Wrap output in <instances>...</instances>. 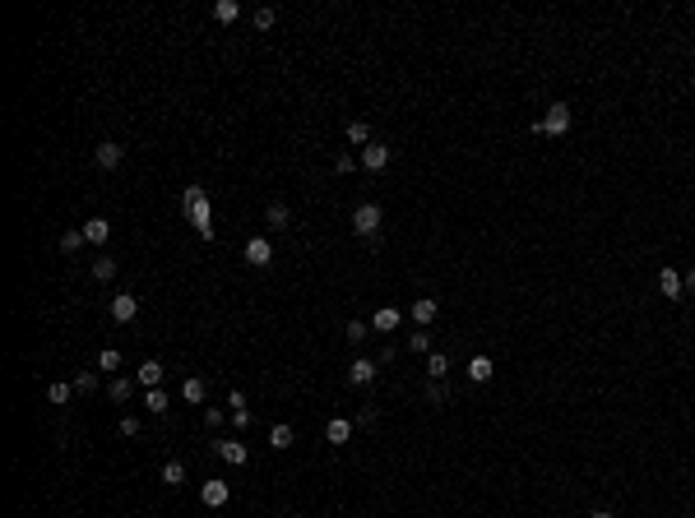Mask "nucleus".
<instances>
[{
    "label": "nucleus",
    "instance_id": "37",
    "mask_svg": "<svg viewBox=\"0 0 695 518\" xmlns=\"http://www.w3.org/2000/svg\"><path fill=\"white\" fill-rule=\"evenodd\" d=\"M334 171H339V176L357 171V157H353V153H339V157H334Z\"/></svg>",
    "mask_w": 695,
    "mask_h": 518
},
{
    "label": "nucleus",
    "instance_id": "42",
    "mask_svg": "<svg viewBox=\"0 0 695 518\" xmlns=\"http://www.w3.org/2000/svg\"><path fill=\"white\" fill-rule=\"evenodd\" d=\"M589 518H617V514H612V509H593Z\"/></svg>",
    "mask_w": 695,
    "mask_h": 518
},
{
    "label": "nucleus",
    "instance_id": "23",
    "mask_svg": "<svg viewBox=\"0 0 695 518\" xmlns=\"http://www.w3.org/2000/svg\"><path fill=\"white\" fill-rule=\"evenodd\" d=\"M367 334H371L367 320H348V329H343V338H348L353 347H362V343H367Z\"/></svg>",
    "mask_w": 695,
    "mask_h": 518
},
{
    "label": "nucleus",
    "instance_id": "22",
    "mask_svg": "<svg viewBox=\"0 0 695 518\" xmlns=\"http://www.w3.org/2000/svg\"><path fill=\"white\" fill-rule=\"evenodd\" d=\"M269 444H274V449H293V444H297V435H293V426H283V421H278V426H274V430H269Z\"/></svg>",
    "mask_w": 695,
    "mask_h": 518
},
{
    "label": "nucleus",
    "instance_id": "28",
    "mask_svg": "<svg viewBox=\"0 0 695 518\" xmlns=\"http://www.w3.org/2000/svg\"><path fill=\"white\" fill-rule=\"evenodd\" d=\"M181 481H185V468H181V463H176V458H172V463H163V486H181Z\"/></svg>",
    "mask_w": 695,
    "mask_h": 518
},
{
    "label": "nucleus",
    "instance_id": "4",
    "mask_svg": "<svg viewBox=\"0 0 695 518\" xmlns=\"http://www.w3.org/2000/svg\"><path fill=\"white\" fill-rule=\"evenodd\" d=\"M241 255H246L250 269H264V264H274V245H269V236H250Z\"/></svg>",
    "mask_w": 695,
    "mask_h": 518
},
{
    "label": "nucleus",
    "instance_id": "3",
    "mask_svg": "<svg viewBox=\"0 0 695 518\" xmlns=\"http://www.w3.org/2000/svg\"><path fill=\"white\" fill-rule=\"evenodd\" d=\"M380 222H385V213H380V204H357V209H353V231H357V236H367V241H376V231H380Z\"/></svg>",
    "mask_w": 695,
    "mask_h": 518
},
{
    "label": "nucleus",
    "instance_id": "19",
    "mask_svg": "<svg viewBox=\"0 0 695 518\" xmlns=\"http://www.w3.org/2000/svg\"><path fill=\"white\" fill-rule=\"evenodd\" d=\"M214 19L218 23H237V19H241V5H237V0H214Z\"/></svg>",
    "mask_w": 695,
    "mask_h": 518
},
{
    "label": "nucleus",
    "instance_id": "36",
    "mask_svg": "<svg viewBox=\"0 0 695 518\" xmlns=\"http://www.w3.org/2000/svg\"><path fill=\"white\" fill-rule=\"evenodd\" d=\"M223 421H228V412H223V407H204V426H209V430H218Z\"/></svg>",
    "mask_w": 695,
    "mask_h": 518
},
{
    "label": "nucleus",
    "instance_id": "12",
    "mask_svg": "<svg viewBox=\"0 0 695 518\" xmlns=\"http://www.w3.org/2000/svg\"><path fill=\"white\" fill-rule=\"evenodd\" d=\"M163 375H167V366H163V361H154V356H149V361H139V384H144V389H158V384H163Z\"/></svg>",
    "mask_w": 695,
    "mask_h": 518
},
{
    "label": "nucleus",
    "instance_id": "5",
    "mask_svg": "<svg viewBox=\"0 0 695 518\" xmlns=\"http://www.w3.org/2000/svg\"><path fill=\"white\" fill-rule=\"evenodd\" d=\"M135 315H139V296H135V291H116V296H111V320L130 324Z\"/></svg>",
    "mask_w": 695,
    "mask_h": 518
},
{
    "label": "nucleus",
    "instance_id": "15",
    "mask_svg": "<svg viewBox=\"0 0 695 518\" xmlns=\"http://www.w3.org/2000/svg\"><path fill=\"white\" fill-rule=\"evenodd\" d=\"M324 440L329 444H348L353 440V421H348V416H334V421L324 426Z\"/></svg>",
    "mask_w": 695,
    "mask_h": 518
},
{
    "label": "nucleus",
    "instance_id": "13",
    "mask_svg": "<svg viewBox=\"0 0 695 518\" xmlns=\"http://www.w3.org/2000/svg\"><path fill=\"white\" fill-rule=\"evenodd\" d=\"M107 236H111L107 218H89V222H84V241L89 245H107Z\"/></svg>",
    "mask_w": 695,
    "mask_h": 518
},
{
    "label": "nucleus",
    "instance_id": "7",
    "mask_svg": "<svg viewBox=\"0 0 695 518\" xmlns=\"http://www.w3.org/2000/svg\"><path fill=\"white\" fill-rule=\"evenodd\" d=\"M362 167H367V171H385V167H389V144L371 139L367 148H362Z\"/></svg>",
    "mask_w": 695,
    "mask_h": 518
},
{
    "label": "nucleus",
    "instance_id": "31",
    "mask_svg": "<svg viewBox=\"0 0 695 518\" xmlns=\"http://www.w3.org/2000/svg\"><path fill=\"white\" fill-rule=\"evenodd\" d=\"M274 19H278L274 10H269V5H260V10H255V15H250V23H255V28L264 32V28H274Z\"/></svg>",
    "mask_w": 695,
    "mask_h": 518
},
{
    "label": "nucleus",
    "instance_id": "11",
    "mask_svg": "<svg viewBox=\"0 0 695 518\" xmlns=\"http://www.w3.org/2000/svg\"><path fill=\"white\" fill-rule=\"evenodd\" d=\"M658 291H663L667 301H681V291H686V287H681L677 269H658Z\"/></svg>",
    "mask_w": 695,
    "mask_h": 518
},
{
    "label": "nucleus",
    "instance_id": "41",
    "mask_svg": "<svg viewBox=\"0 0 695 518\" xmlns=\"http://www.w3.org/2000/svg\"><path fill=\"white\" fill-rule=\"evenodd\" d=\"M681 287H686V291H695V269H686V274H681Z\"/></svg>",
    "mask_w": 695,
    "mask_h": 518
},
{
    "label": "nucleus",
    "instance_id": "21",
    "mask_svg": "<svg viewBox=\"0 0 695 518\" xmlns=\"http://www.w3.org/2000/svg\"><path fill=\"white\" fill-rule=\"evenodd\" d=\"M427 375H432V380H445L450 375V356L445 352H432V356H427Z\"/></svg>",
    "mask_w": 695,
    "mask_h": 518
},
{
    "label": "nucleus",
    "instance_id": "1",
    "mask_svg": "<svg viewBox=\"0 0 695 518\" xmlns=\"http://www.w3.org/2000/svg\"><path fill=\"white\" fill-rule=\"evenodd\" d=\"M181 209L190 213V222H195V231H200V241H214V209H209V190H204V185H185Z\"/></svg>",
    "mask_w": 695,
    "mask_h": 518
},
{
    "label": "nucleus",
    "instance_id": "32",
    "mask_svg": "<svg viewBox=\"0 0 695 518\" xmlns=\"http://www.w3.org/2000/svg\"><path fill=\"white\" fill-rule=\"evenodd\" d=\"M93 389H98V375H93V370H79L75 375V394H93Z\"/></svg>",
    "mask_w": 695,
    "mask_h": 518
},
{
    "label": "nucleus",
    "instance_id": "17",
    "mask_svg": "<svg viewBox=\"0 0 695 518\" xmlns=\"http://www.w3.org/2000/svg\"><path fill=\"white\" fill-rule=\"evenodd\" d=\"M371 380H376V361L357 356L353 366H348V384H371Z\"/></svg>",
    "mask_w": 695,
    "mask_h": 518
},
{
    "label": "nucleus",
    "instance_id": "29",
    "mask_svg": "<svg viewBox=\"0 0 695 518\" xmlns=\"http://www.w3.org/2000/svg\"><path fill=\"white\" fill-rule=\"evenodd\" d=\"M46 398H51V403H70V398H75V384L56 380V384H51V389H46Z\"/></svg>",
    "mask_w": 695,
    "mask_h": 518
},
{
    "label": "nucleus",
    "instance_id": "24",
    "mask_svg": "<svg viewBox=\"0 0 695 518\" xmlns=\"http://www.w3.org/2000/svg\"><path fill=\"white\" fill-rule=\"evenodd\" d=\"M348 144L367 148V144H371V125H367V121H348Z\"/></svg>",
    "mask_w": 695,
    "mask_h": 518
},
{
    "label": "nucleus",
    "instance_id": "35",
    "mask_svg": "<svg viewBox=\"0 0 695 518\" xmlns=\"http://www.w3.org/2000/svg\"><path fill=\"white\" fill-rule=\"evenodd\" d=\"M427 398H432V403H450V398H454V394H450V389H445V380H432V389H427Z\"/></svg>",
    "mask_w": 695,
    "mask_h": 518
},
{
    "label": "nucleus",
    "instance_id": "6",
    "mask_svg": "<svg viewBox=\"0 0 695 518\" xmlns=\"http://www.w3.org/2000/svg\"><path fill=\"white\" fill-rule=\"evenodd\" d=\"M93 162H98V167H102V171H116V167H121V162H125V148H121V144H111V139H107V144H98V148H93Z\"/></svg>",
    "mask_w": 695,
    "mask_h": 518
},
{
    "label": "nucleus",
    "instance_id": "38",
    "mask_svg": "<svg viewBox=\"0 0 695 518\" xmlns=\"http://www.w3.org/2000/svg\"><path fill=\"white\" fill-rule=\"evenodd\" d=\"M232 426H237V430H246V426H250V407H241V412H232Z\"/></svg>",
    "mask_w": 695,
    "mask_h": 518
},
{
    "label": "nucleus",
    "instance_id": "26",
    "mask_svg": "<svg viewBox=\"0 0 695 518\" xmlns=\"http://www.w3.org/2000/svg\"><path fill=\"white\" fill-rule=\"evenodd\" d=\"M181 398H185V403H204V380H200V375H190V380L181 384Z\"/></svg>",
    "mask_w": 695,
    "mask_h": 518
},
{
    "label": "nucleus",
    "instance_id": "2",
    "mask_svg": "<svg viewBox=\"0 0 695 518\" xmlns=\"http://www.w3.org/2000/svg\"><path fill=\"white\" fill-rule=\"evenodd\" d=\"M566 130H571V107H566V102H552V107H547V116H542V121H533V135L561 139Z\"/></svg>",
    "mask_w": 695,
    "mask_h": 518
},
{
    "label": "nucleus",
    "instance_id": "10",
    "mask_svg": "<svg viewBox=\"0 0 695 518\" xmlns=\"http://www.w3.org/2000/svg\"><path fill=\"white\" fill-rule=\"evenodd\" d=\"M218 454H223V463H232V468L250 463V449H246L241 440H218Z\"/></svg>",
    "mask_w": 695,
    "mask_h": 518
},
{
    "label": "nucleus",
    "instance_id": "8",
    "mask_svg": "<svg viewBox=\"0 0 695 518\" xmlns=\"http://www.w3.org/2000/svg\"><path fill=\"white\" fill-rule=\"evenodd\" d=\"M200 500L209 504V509H223V504L232 500V486H228V481H218V477H214V481H204V486H200Z\"/></svg>",
    "mask_w": 695,
    "mask_h": 518
},
{
    "label": "nucleus",
    "instance_id": "34",
    "mask_svg": "<svg viewBox=\"0 0 695 518\" xmlns=\"http://www.w3.org/2000/svg\"><path fill=\"white\" fill-rule=\"evenodd\" d=\"M121 366V352L116 347H102V356H98V370H116Z\"/></svg>",
    "mask_w": 695,
    "mask_h": 518
},
{
    "label": "nucleus",
    "instance_id": "18",
    "mask_svg": "<svg viewBox=\"0 0 695 518\" xmlns=\"http://www.w3.org/2000/svg\"><path fill=\"white\" fill-rule=\"evenodd\" d=\"M264 222H269L274 231H288V222H293V213H288V204H269V209H264Z\"/></svg>",
    "mask_w": 695,
    "mask_h": 518
},
{
    "label": "nucleus",
    "instance_id": "20",
    "mask_svg": "<svg viewBox=\"0 0 695 518\" xmlns=\"http://www.w3.org/2000/svg\"><path fill=\"white\" fill-rule=\"evenodd\" d=\"M130 394H135V380H125V375L107 384V398H111V403H130Z\"/></svg>",
    "mask_w": 695,
    "mask_h": 518
},
{
    "label": "nucleus",
    "instance_id": "39",
    "mask_svg": "<svg viewBox=\"0 0 695 518\" xmlns=\"http://www.w3.org/2000/svg\"><path fill=\"white\" fill-rule=\"evenodd\" d=\"M121 435H139V416H121Z\"/></svg>",
    "mask_w": 695,
    "mask_h": 518
},
{
    "label": "nucleus",
    "instance_id": "27",
    "mask_svg": "<svg viewBox=\"0 0 695 518\" xmlns=\"http://www.w3.org/2000/svg\"><path fill=\"white\" fill-rule=\"evenodd\" d=\"M93 278H98V282H107V278H116V259L98 255V259H93Z\"/></svg>",
    "mask_w": 695,
    "mask_h": 518
},
{
    "label": "nucleus",
    "instance_id": "9",
    "mask_svg": "<svg viewBox=\"0 0 695 518\" xmlns=\"http://www.w3.org/2000/svg\"><path fill=\"white\" fill-rule=\"evenodd\" d=\"M436 315H441V305H436V296H417V301H413V320H417V329H427V324H436Z\"/></svg>",
    "mask_w": 695,
    "mask_h": 518
},
{
    "label": "nucleus",
    "instance_id": "30",
    "mask_svg": "<svg viewBox=\"0 0 695 518\" xmlns=\"http://www.w3.org/2000/svg\"><path fill=\"white\" fill-rule=\"evenodd\" d=\"M408 347H413V352H427V356H432V334H427V329L408 334Z\"/></svg>",
    "mask_w": 695,
    "mask_h": 518
},
{
    "label": "nucleus",
    "instance_id": "14",
    "mask_svg": "<svg viewBox=\"0 0 695 518\" xmlns=\"http://www.w3.org/2000/svg\"><path fill=\"white\" fill-rule=\"evenodd\" d=\"M399 320H403V315L394 310V305H380V310L371 315V329H380V334H394V329H399Z\"/></svg>",
    "mask_w": 695,
    "mask_h": 518
},
{
    "label": "nucleus",
    "instance_id": "25",
    "mask_svg": "<svg viewBox=\"0 0 695 518\" xmlns=\"http://www.w3.org/2000/svg\"><path fill=\"white\" fill-rule=\"evenodd\" d=\"M144 407L154 412V416H163V412H167L172 403H167V394H163V389H149V394H144Z\"/></svg>",
    "mask_w": 695,
    "mask_h": 518
},
{
    "label": "nucleus",
    "instance_id": "33",
    "mask_svg": "<svg viewBox=\"0 0 695 518\" xmlns=\"http://www.w3.org/2000/svg\"><path fill=\"white\" fill-rule=\"evenodd\" d=\"M79 245H84V227H75V231H65V236H61V250H65V255H75Z\"/></svg>",
    "mask_w": 695,
    "mask_h": 518
},
{
    "label": "nucleus",
    "instance_id": "40",
    "mask_svg": "<svg viewBox=\"0 0 695 518\" xmlns=\"http://www.w3.org/2000/svg\"><path fill=\"white\" fill-rule=\"evenodd\" d=\"M228 407H232V412H241V407H246V394H237V389H232V394H228Z\"/></svg>",
    "mask_w": 695,
    "mask_h": 518
},
{
    "label": "nucleus",
    "instance_id": "16",
    "mask_svg": "<svg viewBox=\"0 0 695 518\" xmlns=\"http://www.w3.org/2000/svg\"><path fill=\"white\" fill-rule=\"evenodd\" d=\"M492 375H496V361H492V356H473V361H468V380H473V384H487Z\"/></svg>",
    "mask_w": 695,
    "mask_h": 518
}]
</instances>
